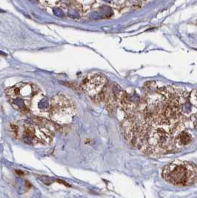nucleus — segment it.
Here are the masks:
<instances>
[{
    "instance_id": "4",
    "label": "nucleus",
    "mask_w": 197,
    "mask_h": 198,
    "mask_svg": "<svg viewBox=\"0 0 197 198\" xmlns=\"http://www.w3.org/2000/svg\"><path fill=\"white\" fill-rule=\"evenodd\" d=\"M76 114L74 103L64 94H56L51 98L49 104L48 117L54 122L56 129L68 125Z\"/></svg>"
},
{
    "instance_id": "6",
    "label": "nucleus",
    "mask_w": 197,
    "mask_h": 198,
    "mask_svg": "<svg viewBox=\"0 0 197 198\" xmlns=\"http://www.w3.org/2000/svg\"><path fill=\"white\" fill-rule=\"evenodd\" d=\"M176 146L179 148H184L192 142V136L187 131H182L179 133L174 138Z\"/></svg>"
},
{
    "instance_id": "2",
    "label": "nucleus",
    "mask_w": 197,
    "mask_h": 198,
    "mask_svg": "<svg viewBox=\"0 0 197 198\" xmlns=\"http://www.w3.org/2000/svg\"><path fill=\"white\" fill-rule=\"evenodd\" d=\"M18 139L31 145H49L53 139L54 129H56L53 122L38 116L33 118L31 122L18 123Z\"/></svg>"
},
{
    "instance_id": "12",
    "label": "nucleus",
    "mask_w": 197,
    "mask_h": 198,
    "mask_svg": "<svg viewBox=\"0 0 197 198\" xmlns=\"http://www.w3.org/2000/svg\"><path fill=\"white\" fill-rule=\"evenodd\" d=\"M193 122H194V125L197 127V113L194 115V117H193Z\"/></svg>"
},
{
    "instance_id": "3",
    "label": "nucleus",
    "mask_w": 197,
    "mask_h": 198,
    "mask_svg": "<svg viewBox=\"0 0 197 198\" xmlns=\"http://www.w3.org/2000/svg\"><path fill=\"white\" fill-rule=\"evenodd\" d=\"M162 177L171 185L191 186L197 183V167L190 162L174 160L164 167Z\"/></svg>"
},
{
    "instance_id": "7",
    "label": "nucleus",
    "mask_w": 197,
    "mask_h": 198,
    "mask_svg": "<svg viewBox=\"0 0 197 198\" xmlns=\"http://www.w3.org/2000/svg\"><path fill=\"white\" fill-rule=\"evenodd\" d=\"M9 129H10V133H11L12 136L14 137L15 139H18V135H19V125H18V123H16V122L10 123Z\"/></svg>"
},
{
    "instance_id": "9",
    "label": "nucleus",
    "mask_w": 197,
    "mask_h": 198,
    "mask_svg": "<svg viewBox=\"0 0 197 198\" xmlns=\"http://www.w3.org/2000/svg\"><path fill=\"white\" fill-rule=\"evenodd\" d=\"M53 13L58 17H63L64 16V13H63L62 10H61L59 7H54L53 9Z\"/></svg>"
},
{
    "instance_id": "1",
    "label": "nucleus",
    "mask_w": 197,
    "mask_h": 198,
    "mask_svg": "<svg viewBox=\"0 0 197 198\" xmlns=\"http://www.w3.org/2000/svg\"><path fill=\"white\" fill-rule=\"evenodd\" d=\"M9 103L16 110L25 114L48 115L49 105L42 90L32 83L20 82L5 90Z\"/></svg>"
},
{
    "instance_id": "11",
    "label": "nucleus",
    "mask_w": 197,
    "mask_h": 198,
    "mask_svg": "<svg viewBox=\"0 0 197 198\" xmlns=\"http://www.w3.org/2000/svg\"><path fill=\"white\" fill-rule=\"evenodd\" d=\"M91 16L93 19H100V18H102V15L98 12H93L91 14Z\"/></svg>"
},
{
    "instance_id": "13",
    "label": "nucleus",
    "mask_w": 197,
    "mask_h": 198,
    "mask_svg": "<svg viewBox=\"0 0 197 198\" xmlns=\"http://www.w3.org/2000/svg\"><path fill=\"white\" fill-rule=\"evenodd\" d=\"M105 1H108V2H111V1H114V0H105Z\"/></svg>"
},
{
    "instance_id": "5",
    "label": "nucleus",
    "mask_w": 197,
    "mask_h": 198,
    "mask_svg": "<svg viewBox=\"0 0 197 198\" xmlns=\"http://www.w3.org/2000/svg\"><path fill=\"white\" fill-rule=\"evenodd\" d=\"M81 89L95 103H105L109 96L111 87L108 79L102 73H91L82 81Z\"/></svg>"
},
{
    "instance_id": "10",
    "label": "nucleus",
    "mask_w": 197,
    "mask_h": 198,
    "mask_svg": "<svg viewBox=\"0 0 197 198\" xmlns=\"http://www.w3.org/2000/svg\"><path fill=\"white\" fill-rule=\"evenodd\" d=\"M68 16L72 19H77L79 17V13L75 10H70L68 11Z\"/></svg>"
},
{
    "instance_id": "8",
    "label": "nucleus",
    "mask_w": 197,
    "mask_h": 198,
    "mask_svg": "<svg viewBox=\"0 0 197 198\" xmlns=\"http://www.w3.org/2000/svg\"><path fill=\"white\" fill-rule=\"evenodd\" d=\"M189 100L191 105L197 108V89H194L190 93L189 95Z\"/></svg>"
}]
</instances>
